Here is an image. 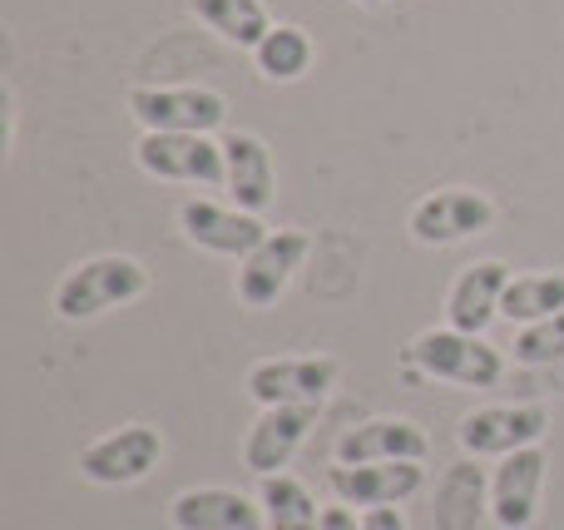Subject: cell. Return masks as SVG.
<instances>
[{"mask_svg": "<svg viewBox=\"0 0 564 530\" xmlns=\"http://www.w3.org/2000/svg\"><path fill=\"white\" fill-rule=\"evenodd\" d=\"M149 293V268L129 253H99L75 263L65 278L55 283V313L65 323H89V317L124 307L134 298Z\"/></svg>", "mask_w": 564, "mask_h": 530, "instance_id": "cell-1", "label": "cell"}, {"mask_svg": "<svg viewBox=\"0 0 564 530\" xmlns=\"http://www.w3.org/2000/svg\"><path fill=\"white\" fill-rule=\"evenodd\" d=\"M124 105L144 134H208L228 119V99L208 85H134Z\"/></svg>", "mask_w": 564, "mask_h": 530, "instance_id": "cell-2", "label": "cell"}, {"mask_svg": "<svg viewBox=\"0 0 564 530\" xmlns=\"http://www.w3.org/2000/svg\"><path fill=\"white\" fill-rule=\"evenodd\" d=\"M406 363L416 372L436 377V382L456 387H496L506 377V357L476 333H456V327H431L406 347Z\"/></svg>", "mask_w": 564, "mask_h": 530, "instance_id": "cell-3", "label": "cell"}, {"mask_svg": "<svg viewBox=\"0 0 564 530\" xmlns=\"http://www.w3.org/2000/svg\"><path fill=\"white\" fill-rule=\"evenodd\" d=\"M139 169L149 179H169V184H204L228 188V159L224 144L208 134H144L134 149Z\"/></svg>", "mask_w": 564, "mask_h": 530, "instance_id": "cell-4", "label": "cell"}, {"mask_svg": "<svg viewBox=\"0 0 564 530\" xmlns=\"http://www.w3.org/2000/svg\"><path fill=\"white\" fill-rule=\"evenodd\" d=\"M337 357H263L248 367V392L263 407H322L337 387Z\"/></svg>", "mask_w": 564, "mask_h": 530, "instance_id": "cell-5", "label": "cell"}, {"mask_svg": "<svg viewBox=\"0 0 564 530\" xmlns=\"http://www.w3.org/2000/svg\"><path fill=\"white\" fill-rule=\"evenodd\" d=\"M159 462H164V436L149 422H129L79 452V476L89 486H129L144 482Z\"/></svg>", "mask_w": 564, "mask_h": 530, "instance_id": "cell-6", "label": "cell"}, {"mask_svg": "<svg viewBox=\"0 0 564 530\" xmlns=\"http://www.w3.org/2000/svg\"><path fill=\"white\" fill-rule=\"evenodd\" d=\"M411 238L426 248H451L466 244L476 234H490L496 228V204H490L480 188H441V194H426L416 208H411Z\"/></svg>", "mask_w": 564, "mask_h": 530, "instance_id": "cell-7", "label": "cell"}, {"mask_svg": "<svg viewBox=\"0 0 564 530\" xmlns=\"http://www.w3.org/2000/svg\"><path fill=\"white\" fill-rule=\"evenodd\" d=\"M307 253H312V234H302V228H278V234H268L263 244L243 258V268H238V303L253 307V313L273 307L278 298L288 293L292 278H297V268L307 263Z\"/></svg>", "mask_w": 564, "mask_h": 530, "instance_id": "cell-8", "label": "cell"}, {"mask_svg": "<svg viewBox=\"0 0 564 530\" xmlns=\"http://www.w3.org/2000/svg\"><path fill=\"white\" fill-rule=\"evenodd\" d=\"M550 432L545 407H480L460 422L456 442L466 456H510L520 446H540Z\"/></svg>", "mask_w": 564, "mask_h": 530, "instance_id": "cell-9", "label": "cell"}, {"mask_svg": "<svg viewBox=\"0 0 564 530\" xmlns=\"http://www.w3.org/2000/svg\"><path fill=\"white\" fill-rule=\"evenodd\" d=\"M178 228H184V238L194 248L224 253V258H248L268 238V228L258 214L208 204V198H184V204H178Z\"/></svg>", "mask_w": 564, "mask_h": 530, "instance_id": "cell-10", "label": "cell"}, {"mask_svg": "<svg viewBox=\"0 0 564 530\" xmlns=\"http://www.w3.org/2000/svg\"><path fill=\"white\" fill-rule=\"evenodd\" d=\"M540 491H545V452L520 446L500 456L496 482H490V516L500 530H530L540 516Z\"/></svg>", "mask_w": 564, "mask_h": 530, "instance_id": "cell-11", "label": "cell"}, {"mask_svg": "<svg viewBox=\"0 0 564 530\" xmlns=\"http://www.w3.org/2000/svg\"><path fill=\"white\" fill-rule=\"evenodd\" d=\"M327 486L337 491L341 506H401L426 486V472L421 462H371V466H332L327 472Z\"/></svg>", "mask_w": 564, "mask_h": 530, "instance_id": "cell-12", "label": "cell"}, {"mask_svg": "<svg viewBox=\"0 0 564 530\" xmlns=\"http://www.w3.org/2000/svg\"><path fill=\"white\" fill-rule=\"evenodd\" d=\"M317 412H322V407H263V417L248 426L243 466L253 476H278L282 466L297 456V446L307 442Z\"/></svg>", "mask_w": 564, "mask_h": 530, "instance_id": "cell-13", "label": "cell"}, {"mask_svg": "<svg viewBox=\"0 0 564 530\" xmlns=\"http://www.w3.org/2000/svg\"><path fill=\"white\" fill-rule=\"evenodd\" d=\"M431 442L411 417H371V422L341 432L337 462L341 466H371V462H426Z\"/></svg>", "mask_w": 564, "mask_h": 530, "instance_id": "cell-14", "label": "cell"}, {"mask_svg": "<svg viewBox=\"0 0 564 530\" xmlns=\"http://www.w3.org/2000/svg\"><path fill=\"white\" fill-rule=\"evenodd\" d=\"M510 278L516 273H510L500 258H480V263L460 268V278L451 283V293H446V327L480 337L500 317V298H506Z\"/></svg>", "mask_w": 564, "mask_h": 530, "instance_id": "cell-15", "label": "cell"}, {"mask_svg": "<svg viewBox=\"0 0 564 530\" xmlns=\"http://www.w3.org/2000/svg\"><path fill=\"white\" fill-rule=\"evenodd\" d=\"M169 521L174 530H263V501H248L243 491H228V486H194V491H178L169 506Z\"/></svg>", "mask_w": 564, "mask_h": 530, "instance_id": "cell-16", "label": "cell"}, {"mask_svg": "<svg viewBox=\"0 0 564 530\" xmlns=\"http://www.w3.org/2000/svg\"><path fill=\"white\" fill-rule=\"evenodd\" d=\"M218 144H224V159H228V194H234V208L263 214L278 198V169H273L268 144L258 134H248V129H228Z\"/></svg>", "mask_w": 564, "mask_h": 530, "instance_id": "cell-17", "label": "cell"}, {"mask_svg": "<svg viewBox=\"0 0 564 530\" xmlns=\"http://www.w3.org/2000/svg\"><path fill=\"white\" fill-rule=\"evenodd\" d=\"M188 10L218 40H228L238 50H258L268 40V30H273V15H268L263 0H188Z\"/></svg>", "mask_w": 564, "mask_h": 530, "instance_id": "cell-18", "label": "cell"}, {"mask_svg": "<svg viewBox=\"0 0 564 530\" xmlns=\"http://www.w3.org/2000/svg\"><path fill=\"white\" fill-rule=\"evenodd\" d=\"M258 501H263L268 530H322L317 501H312V491L297 482V476H288V472L263 476V486H258Z\"/></svg>", "mask_w": 564, "mask_h": 530, "instance_id": "cell-19", "label": "cell"}, {"mask_svg": "<svg viewBox=\"0 0 564 530\" xmlns=\"http://www.w3.org/2000/svg\"><path fill=\"white\" fill-rule=\"evenodd\" d=\"M564 313V273H520L510 278L506 298H500V317L506 323H540V317Z\"/></svg>", "mask_w": 564, "mask_h": 530, "instance_id": "cell-20", "label": "cell"}, {"mask_svg": "<svg viewBox=\"0 0 564 530\" xmlns=\"http://www.w3.org/2000/svg\"><path fill=\"white\" fill-rule=\"evenodd\" d=\"M312 35L302 25H273L268 30V40L253 50L258 69H263V79H273V85H292V79H302L312 69Z\"/></svg>", "mask_w": 564, "mask_h": 530, "instance_id": "cell-21", "label": "cell"}, {"mask_svg": "<svg viewBox=\"0 0 564 530\" xmlns=\"http://www.w3.org/2000/svg\"><path fill=\"white\" fill-rule=\"evenodd\" d=\"M516 363L520 367H550L564 363V313L540 317V323H525L516 333Z\"/></svg>", "mask_w": 564, "mask_h": 530, "instance_id": "cell-22", "label": "cell"}, {"mask_svg": "<svg viewBox=\"0 0 564 530\" xmlns=\"http://www.w3.org/2000/svg\"><path fill=\"white\" fill-rule=\"evenodd\" d=\"M361 530H406V516L397 506H371V511H361Z\"/></svg>", "mask_w": 564, "mask_h": 530, "instance_id": "cell-23", "label": "cell"}, {"mask_svg": "<svg viewBox=\"0 0 564 530\" xmlns=\"http://www.w3.org/2000/svg\"><path fill=\"white\" fill-rule=\"evenodd\" d=\"M322 530H361V516H351V506H327L322 511Z\"/></svg>", "mask_w": 564, "mask_h": 530, "instance_id": "cell-24", "label": "cell"}, {"mask_svg": "<svg viewBox=\"0 0 564 530\" xmlns=\"http://www.w3.org/2000/svg\"><path fill=\"white\" fill-rule=\"evenodd\" d=\"M357 6H367V10H377V6H387V0H357Z\"/></svg>", "mask_w": 564, "mask_h": 530, "instance_id": "cell-25", "label": "cell"}]
</instances>
